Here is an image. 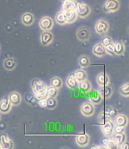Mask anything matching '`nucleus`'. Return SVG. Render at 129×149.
<instances>
[{
	"instance_id": "1",
	"label": "nucleus",
	"mask_w": 129,
	"mask_h": 149,
	"mask_svg": "<svg viewBox=\"0 0 129 149\" xmlns=\"http://www.w3.org/2000/svg\"><path fill=\"white\" fill-rule=\"evenodd\" d=\"M77 15L80 18H85L89 16L91 13V8L86 3L78 2L77 8L75 9Z\"/></svg>"
},
{
	"instance_id": "2",
	"label": "nucleus",
	"mask_w": 129,
	"mask_h": 149,
	"mask_svg": "<svg viewBox=\"0 0 129 149\" xmlns=\"http://www.w3.org/2000/svg\"><path fill=\"white\" fill-rule=\"evenodd\" d=\"M109 29V24L105 19H102L98 20L95 24V30L99 35L104 36L107 33Z\"/></svg>"
},
{
	"instance_id": "3",
	"label": "nucleus",
	"mask_w": 129,
	"mask_h": 149,
	"mask_svg": "<svg viewBox=\"0 0 129 149\" xmlns=\"http://www.w3.org/2000/svg\"><path fill=\"white\" fill-rule=\"evenodd\" d=\"M120 2L118 0H107L103 9L105 13H112L117 11L120 8Z\"/></svg>"
},
{
	"instance_id": "4",
	"label": "nucleus",
	"mask_w": 129,
	"mask_h": 149,
	"mask_svg": "<svg viewBox=\"0 0 129 149\" xmlns=\"http://www.w3.org/2000/svg\"><path fill=\"white\" fill-rule=\"evenodd\" d=\"M97 91L102 98L105 99L109 98L113 94V89H112V86L109 85V84L104 85V86H100V88Z\"/></svg>"
},
{
	"instance_id": "5",
	"label": "nucleus",
	"mask_w": 129,
	"mask_h": 149,
	"mask_svg": "<svg viewBox=\"0 0 129 149\" xmlns=\"http://www.w3.org/2000/svg\"><path fill=\"white\" fill-rule=\"evenodd\" d=\"M39 26L43 31H49L53 27V19L48 16H44L40 20Z\"/></svg>"
},
{
	"instance_id": "6",
	"label": "nucleus",
	"mask_w": 129,
	"mask_h": 149,
	"mask_svg": "<svg viewBox=\"0 0 129 149\" xmlns=\"http://www.w3.org/2000/svg\"><path fill=\"white\" fill-rule=\"evenodd\" d=\"M80 111L82 114H83L86 117H90L92 116L94 113V107L91 103L86 102L83 103L80 106Z\"/></svg>"
},
{
	"instance_id": "7",
	"label": "nucleus",
	"mask_w": 129,
	"mask_h": 149,
	"mask_svg": "<svg viewBox=\"0 0 129 149\" xmlns=\"http://www.w3.org/2000/svg\"><path fill=\"white\" fill-rule=\"evenodd\" d=\"M0 147L3 149H10L13 148V143L6 134H0Z\"/></svg>"
},
{
	"instance_id": "8",
	"label": "nucleus",
	"mask_w": 129,
	"mask_h": 149,
	"mask_svg": "<svg viewBox=\"0 0 129 149\" xmlns=\"http://www.w3.org/2000/svg\"><path fill=\"white\" fill-rule=\"evenodd\" d=\"M77 36L78 39L81 41H86L90 38L91 36V32L88 28L85 27H82L78 29L77 33Z\"/></svg>"
},
{
	"instance_id": "9",
	"label": "nucleus",
	"mask_w": 129,
	"mask_h": 149,
	"mask_svg": "<svg viewBox=\"0 0 129 149\" xmlns=\"http://www.w3.org/2000/svg\"><path fill=\"white\" fill-rule=\"evenodd\" d=\"M114 127V124L112 121L109 120H107L106 122H105L101 125V129H102L104 135L107 136H110L113 134Z\"/></svg>"
},
{
	"instance_id": "10",
	"label": "nucleus",
	"mask_w": 129,
	"mask_h": 149,
	"mask_svg": "<svg viewBox=\"0 0 129 149\" xmlns=\"http://www.w3.org/2000/svg\"><path fill=\"white\" fill-rule=\"evenodd\" d=\"M89 136L86 134H80L76 136L75 138V141L76 143L80 147H85L89 143Z\"/></svg>"
},
{
	"instance_id": "11",
	"label": "nucleus",
	"mask_w": 129,
	"mask_h": 149,
	"mask_svg": "<svg viewBox=\"0 0 129 149\" xmlns=\"http://www.w3.org/2000/svg\"><path fill=\"white\" fill-rule=\"evenodd\" d=\"M53 40V35L49 31H44L41 35V43L43 46H47Z\"/></svg>"
},
{
	"instance_id": "12",
	"label": "nucleus",
	"mask_w": 129,
	"mask_h": 149,
	"mask_svg": "<svg viewBox=\"0 0 129 149\" xmlns=\"http://www.w3.org/2000/svg\"><path fill=\"white\" fill-rule=\"evenodd\" d=\"M78 5V2L75 0H64L63 3V11L67 12L75 10Z\"/></svg>"
},
{
	"instance_id": "13",
	"label": "nucleus",
	"mask_w": 129,
	"mask_h": 149,
	"mask_svg": "<svg viewBox=\"0 0 129 149\" xmlns=\"http://www.w3.org/2000/svg\"><path fill=\"white\" fill-rule=\"evenodd\" d=\"M8 100L12 106H19L21 101V95L17 92H13L8 96Z\"/></svg>"
},
{
	"instance_id": "14",
	"label": "nucleus",
	"mask_w": 129,
	"mask_h": 149,
	"mask_svg": "<svg viewBox=\"0 0 129 149\" xmlns=\"http://www.w3.org/2000/svg\"><path fill=\"white\" fill-rule=\"evenodd\" d=\"M11 106L8 97H5L0 101V112L2 114H7L11 109Z\"/></svg>"
},
{
	"instance_id": "15",
	"label": "nucleus",
	"mask_w": 129,
	"mask_h": 149,
	"mask_svg": "<svg viewBox=\"0 0 129 149\" xmlns=\"http://www.w3.org/2000/svg\"><path fill=\"white\" fill-rule=\"evenodd\" d=\"M128 122V120L127 116L123 114H120L116 116L114 124L115 125H118V126L126 127L127 125Z\"/></svg>"
},
{
	"instance_id": "16",
	"label": "nucleus",
	"mask_w": 129,
	"mask_h": 149,
	"mask_svg": "<svg viewBox=\"0 0 129 149\" xmlns=\"http://www.w3.org/2000/svg\"><path fill=\"white\" fill-rule=\"evenodd\" d=\"M93 54L97 57H103L106 54L105 47L100 42L95 45V46L93 47Z\"/></svg>"
},
{
	"instance_id": "17",
	"label": "nucleus",
	"mask_w": 129,
	"mask_h": 149,
	"mask_svg": "<svg viewBox=\"0 0 129 149\" xmlns=\"http://www.w3.org/2000/svg\"><path fill=\"white\" fill-rule=\"evenodd\" d=\"M113 140L116 143L118 147L121 146L123 143L126 142V135L124 132H120V133H114Z\"/></svg>"
},
{
	"instance_id": "18",
	"label": "nucleus",
	"mask_w": 129,
	"mask_h": 149,
	"mask_svg": "<svg viewBox=\"0 0 129 149\" xmlns=\"http://www.w3.org/2000/svg\"><path fill=\"white\" fill-rule=\"evenodd\" d=\"M97 82L99 84V86H104L109 84L110 80L108 74H105V72H103L99 74L97 76Z\"/></svg>"
},
{
	"instance_id": "19",
	"label": "nucleus",
	"mask_w": 129,
	"mask_h": 149,
	"mask_svg": "<svg viewBox=\"0 0 129 149\" xmlns=\"http://www.w3.org/2000/svg\"><path fill=\"white\" fill-rule=\"evenodd\" d=\"M21 21H22V23L25 26H31L34 22L33 15L31 13H24L22 17H21Z\"/></svg>"
},
{
	"instance_id": "20",
	"label": "nucleus",
	"mask_w": 129,
	"mask_h": 149,
	"mask_svg": "<svg viewBox=\"0 0 129 149\" xmlns=\"http://www.w3.org/2000/svg\"><path fill=\"white\" fill-rule=\"evenodd\" d=\"M66 83H67V86H68L69 89H75L78 88L79 82L75 79V77L73 76V74H72V75H70V76H69L68 78H67Z\"/></svg>"
},
{
	"instance_id": "21",
	"label": "nucleus",
	"mask_w": 129,
	"mask_h": 149,
	"mask_svg": "<svg viewBox=\"0 0 129 149\" xmlns=\"http://www.w3.org/2000/svg\"><path fill=\"white\" fill-rule=\"evenodd\" d=\"M89 98L92 103H95V104H99L102 100V97L99 94L98 91H91L89 93Z\"/></svg>"
},
{
	"instance_id": "22",
	"label": "nucleus",
	"mask_w": 129,
	"mask_h": 149,
	"mask_svg": "<svg viewBox=\"0 0 129 149\" xmlns=\"http://www.w3.org/2000/svg\"><path fill=\"white\" fill-rule=\"evenodd\" d=\"M64 13H65V17L67 23H69V24H71V23L74 22L77 19V17H78V15H77L76 10H70V11L64 12Z\"/></svg>"
},
{
	"instance_id": "23",
	"label": "nucleus",
	"mask_w": 129,
	"mask_h": 149,
	"mask_svg": "<svg viewBox=\"0 0 129 149\" xmlns=\"http://www.w3.org/2000/svg\"><path fill=\"white\" fill-rule=\"evenodd\" d=\"M72 74L78 82H81L87 78V74H86V71L83 70H77Z\"/></svg>"
},
{
	"instance_id": "24",
	"label": "nucleus",
	"mask_w": 129,
	"mask_h": 149,
	"mask_svg": "<svg viewBox=\"0 0 129 149\" xmlns=\"http://www.w3.org/2000/svg\"><path fill=\"white\" fill-rule=\"evenodd\" d=\"M114 52L116 56H120V55H122L125 52L126 47H125V45H123L122 41H117V42L114 44Z\"/></svg>"
},
{
	"instance_id": "25",
	"label": "nucleus",
	"mask_w": 129,
	"mask_h": 149,
	"mask_svg": "<svg viewBox=\"0 0 129 149\" xmlns=\"http://www.w3.org/2000/svg\"><path fill=\"white\" fill-rule=\"evenodd\" d=\"M16 66V61L13 58H8L4 61V67L8 70H14Z\"/></svg>"
},
{
	"instance_id": "26",
	"label": "nucleus",
	"mask_w": 129,
	"mask_h": 149,
	"mask_svg": "<svg viewBox=\"0 0 129 149\" xmlns=\"http://www.w3.org/2000/svg\"><path fill=\"white\" fill-rule=\"evenodd\" d=\"M56 22L60 25H64L67 23L65 17V13L64 11H60L56 14L55 16Z\"/></svg>"
},
{
	"instance_id": "27",
	"label": "nucleus",
	"mask_w": 129,
	"mask_h": 149,
	"mask_svg": "<svg viewBox=\"0 0 129 149\" xmlns=\"http://www.w3.org/2000/svg\"><path fill=\"white\" fill-rule=\"evenodd\" d=\"M57 100L55 97H46V108L48 109H54L57 106Z\"/></svg>"
},
{
	"instance_id": "28",
	"label": "nucleus",
	"mask_w": 129,
	"mask_h": 149,
	"mask_svg": "<svg viewBox=\"0 0 129 149\" xmlns=\"http://www.w3.org/2000/svg\"><path fill=\"white\" fill-rule=\"evenodd\" d=\"M78 88H80L81 90L84 91V92H89L91 89V84L87 80H84V81L79 82L78 84Z\"/></svg>"
},
{
	"instance_id": "29",
	"label": "nucleus",
	"mask_w": 129,
	"mask_h": 149,
	"mask_svg": "<svg viewBox=\"0 0 129 149\" xmlns=\"http://www.w3.org/2000/svg\"><path fill=\"white\" fill-rule=\"evenodd\" d=\"M46 85L45 84H44L43 82L40 81L39 83L35 85L34 86H33V92L34 93H38V92H42V91L45 90L46 89Z\"/></svg>"
},
{
	"instance_id": "30",
	"label": "nucleus",
	"mask_w": 129,
	"mask_h": 149,
	"mask_svg": "<svg viewBox=\"0 0 129 149\" xmlns=\"http://www.w3.org/2000/svg\"><path fill=\"white\" fill-rule=\"evenodd\" d=\"M78 63L81 67H87L90 65V59L86 56H83L80 57Z\"/></svg>"
},
{
	"instance_id": "31",
	"label": "nucleus",
	"mask_w": 129,
	"mask_h": 149,
	"mask_svg": "<svg viewBox=\"0 0 129 149\" xmlns=\"http://www.w3.org/2000/svg\"><path fill=\"white\" fill-rule=\"evenodd\" d=\"M46 93H47V97H55L58 93V89L53 86H50L49 87H46Z\"/></svg>"
},
{
	"instance_id": "32",
	"label": "nucleus",
	"mask_w": 129,
	"mask_h": 149,
	"mask_svg": "<svg viewBox=\"0 0 129 149\" xmlns=\"http://www.w3.org/2000/svg\"><path fill=\"white\" fill-rule=\"evenodd\" d=\"M51 86L53 87H55L57 89H60V88L62 86V80L60 78H58V77H55V78H52L51 80Z\"/></svg>"
},
{
	"instance_id": "33",
	"label": "nucleus",
	"mask_w": 129,
	"mask_h": 149,
	"mask_svg": "<svg viewBox=\"0 0 129 149\" xmlns=\"http://www.w3.org/2000/svg\"><path fill=\"white\" fill-rule=\"evenodd\" d=\"M120 93L124 97H128L129 95V84L127 83L120 88Z\"/></svg>"
},
{
	"instance_id": "34",
	"label": "nucleus",
	"mask_w": 129,
	"mask_h": 149,
	"mask_svg": "<svg viewBox=\"0 0 129 149\" xmlns=\"http://www.w3.org/2000/svg\"><path fill=\"white\" fill-rule=\"evenodd\" d=\"M105 49L106 53H108V55H110V56H116L115 55V52H114V43L109 44L107 46L105 47Z\"/></svg>"
},
{
	"instance_id": "35",
	"label": "nucleus",
	"mask_w": 129,
	"mask_h": 149,
	"mask_svg": "<svg viewBox=\"0 0 129 149\" xmlns=\"http://www.w3.org/2000/svg\"><path fill=\"white\" fill-rule=\"evenodd\" d=\"M105 148H109V149H114L118 148V146L116 144L114 140H108L106 145L105 146Z\"/></svg>"
},
{
	"instance_id": "36",
	"label": "nucleus",
	"mask_w": 129,
	"mask_h": 149,
	"mask_svg": "<svg viewBox=\"0 0 129 149\" xmlns=\"http://www.w3.org/2000/svg\"><path fill=\"white\" fill-rule=\"evenodd\" d=\"M46 89L44 91H42V92H38V93H35V99L38 100H41V99L46 98V97H47V93H46Z\"/></svg>"
},
{
	"instance_id": "37",
	"label": "nucleus",
	"mask_w": 129,
	"mask_h": 149,
	"mask_svg": "<svg viewBox=\"0 0 129 149\" xmlns=\"http://www.w3.org/2000/svg\"><path fill=\"white\" fill-rule=\"evenodd\" d=\"M98 120L100 121H102V122L105 123L106 122L107 120H110V116L108 115L107 113L102 112L100 114V115H99Z\"/></svg>"
},
{
	"instance_id": "38",
	"label": "nucleus",
	"mask_w": 129,
	"mask_h": 149,
	"mask_svg": "<svg viewBox=\"0 0 129 149\" xmlns=\"http://www.w3.org/2000/svg\"><path fill=\"white\" fill-rule=\"evenodd\" d=\"M112 42H113V41H112V38H111V37L105 36L102 39V41H101V43L102 44V45H103L104 47H105V46H107L108 45H109V44L112 43Z\"/></svg>"
},
{
	"instance_id": "39",
	"label": "nucleus",
	"mask_w": 129,
	"mask_h": 149,
	"mask_svg": "<svg viewBox=\"0 0 129 149\" xmlns=\"http://www.w3.org/2000/svg\"><path fill=\"white\" fill-rule=\"evenodd\" d=\"M125 127L118 126V125H114L113 129L114 133H120V132H124Z\"/></svg>"
},
{
	"instance_id": "40",
	"label": "nucleus",
	"mask_w": 129,
	"mask_h": 149,
	"mask_svg": "<svg viewBox=\"0 0 129 149\" xmlns=\"http://www.w3.org/2000/svg\"><path fill=\"white\" fill-rule=\"evenodd\" d=\"M38 105H39L41 107H42V108H46V98H43L38 100Z\"/></svg>"
},
{
	"instance_id": "41",
	"label": "nucleus",
	"mask_w": 129,
	"mask_h": 149,
	"mask_svg": "<svg viewBox=\"0 0 129 149\" xmlns=\"http://www.w3.org/2000/svg\"><path fill=\"white\" fill-rule=\"evenodd\" d=\"M118 148H123V149L126 148V149H128V143H123L121 146H119V147H118Z\"/></svg>"
},
{
	"instance_id": "42",
	"label": "nucleus",
	"mask_w": 129,
	"mask_h": 149,
	"mask_svg": "<svg viewBox=\"0 0 129 149\" xmlns=\"http://www.w3.org/2000/svg\"><path fill=\"white\" fill-rule=\"evenodd\" d=\"M39 82H40V81H39V80L33 79V80L32 83H31V84H32V86H34L35 85H36V84H38V83H39Z\"/></svg>"
},
{
	"instance_id": "43",
	"label": "nucleus",
	"mask_w": 129,
	"mask_h": 149,
	"mask_svg": "<svg viewBox=\"0 0 129 149\" xmlns=\"http://www.w3.org/2000/svg\"><path fill=\"white\" fill-rule=\"evenodd\" d=\"M107 142H108V140H107V139H104V140H102V143H103V145L104 146V148H105V145H106Z\"/></svg>"
},
{
	"instance_id": "44",
	"label": "nucleus",
	"mask_w": 129,
	"mask_h": 149,
	"mask_svg": "<svg viewBox=\"0 0 129 149\" xmlns=\"http://www.w3.org/2000/svg\"><path fill=\"white\" fill-rule=\"evenodd\" d=\"M0 119H1V116H0Z\"/></svg>"
},
{
	"instance_id": "45",
	"label": "nucleus",
	"mask_w": 129,
	"mask_h": 149,
	"mask_svg": "<svg viewBox=\"0 0 129 149\" xmlns=\"http://www.w3.org/2000/svg\"><path fill=\"white\" fill-rule=\"evenodd\" d=\"M0 148H1V147H0Z\"/></svg>"
},
{
	"instance_id": "46",
	"label": "nucleus",
	"mask_w": 129,
	"mask_h": 149,
	"mask_svg": "<svg viewBox=\"0 0 129 149\" xmlns=\"http://www.w3.org/2000/svg\"></svg>"
}]
</instances>
